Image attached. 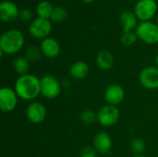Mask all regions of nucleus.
Wrapping results in <instances>:
<instances>
[{"label":"nucleus","mask_w":158,"mask_h":157,"mask_svg":"<svg viewBox=\"0 0 158 157\" xmlns=\"http://www.w3.org/2000/svg\"><path fill=\"white\" fill-rule=\"evenodd\" d=\"M18 96L25 101L35 99L41 93V80L32 74L19 76L14 89Z\"/></svg>","instance_id":"f257e3e1"},{"label":"nucleus","mask_w":158,"mask_h":157,"mask_svg":"<svg viewBox=\"0 0 158 157\" xmlns=\"http://www.w3.org/2000/svg\"><path fill=\"white\" fill-rule=\"evenodd\" d=\"M24 35L19 30H9L4 32L0 38V51L7 55L18 53L24 45Z\"/></svg>","instance_id":"f03ea898"},{"label":"nucleus","mask_w":158,"mask_h":157,"mask_svg":"<svg viewBox=\"0 0 158 157\" xmlns=\"http://www.w3.org/2000/svg\"><path fill=\"white\" fill-rule=\"evenodd\" d=\"M137 37L148 44L158 43V25L152 21H142L136 28Z\"/></svg>","instance_id":"7ed1b4c3"},{"label":"nucleus","mask_w":158,"mask_h":157,"mask_svg":"<svg viewBox=\"0 0 158 157\" xmlns=\"http://www.w3.org/2000/svg\"><path fill=\"white\" fill-rule=\"evenodd\" d=\"M156 10L157 3L156 0H139L134 7V13L141 21H150Z\"/></svg>","instance_id":"20e7f679"},{"label":"nucleus","mask_w":158,"mask_h":157,"mask_svg":"<svg viewBox=\"0 0 158 157\" xmlns=\"http://www.w3.org/2000/svg\"><path fill=\"white\" fill-rule=\"evenodd\" d=\"M120 118L119 109L115 105H105L97 113V120L104 127H111L117 124Z\"/></svg>","instance_id":"39448f33"},{"label":"nucleus","mask_w":158,"mask_h":157,"mask_svg":"<svg viewBox=\"0 0 158 157\" xmlns=\"http://www.w3.org/2000/svg\"><path fill=\"white\" fill-rule=\"evenodd\" d=\"M61 93L60 82L52 75H45L41 79V94L47 99H54Z\"/></svg>","instance_id":"423d86ee"},{"label":"nucleus","mask_w":158,"mask_h":157,"mask_svg":"<svg viewBox=\"0 0 158 157\" xmlns=\"http://www.w3.org/2000/svg\"><path fill=\"white\" fill-rule=\"evenodd\" d=\"M52 31V21L48 19L37 18L31 23L29 31L36 39H45Z\"/></svg>","instance_id":"0eeeda50"},{"label":"nucleus","mask_w":158,"mask_h":157,"mask_svg":"<svg viewBox=\"0 0 158 157\" xmlns=\"http://www.w3.org/2000/svg\"><path fill=\"white\" fill-rule=\"evenodd\" d=\"M18 94L15 90L9 87H3L0 90V109L3 112H11L18 104Z\"/></svg>","instance_id":"6e6552de"},{"label":"nucleus","mask_w":158,"mask_h":157,"mask_svg":"<svg viewBox=\"0 0 158 157\" xmlns=\"http://www.w3.org/2000/svg\"><path fill=\"white\" fill-rule=\"evenodd\" d=\"M141 84L148 90L158 89V68L147 67L143 68L139 76Z\"/></svg>","instance_id":"1a4fd4ad"},{"label":"nucleus","mask_w":158,"mask_h":157,"mask_svg":"<svg viewBox=\"0 0 158 157\" xmlns=\"http://www.w3.org/2000/svg\"><path fill=\"white\" fill-rule=\"evenodd\" d=\"M27 118L34 124L42 123L46 117V108L42 103L33 102L29 105L26 110Z\"/></svg>","instance_id":"9d476101"},{"label":"nucleus","mask_w":158,"mask_h":157,"mask_svg":"<svg viewBox=\"0 0 158 157\" xmlns=\"http://www.w3.org/2000/svg\"><path fill=\"white\" fill-rule=\"evenodd\" d=\"M124 97L125 91L118 84H112L108 86L105 92V100L110 105L117 106L124 100Z\"/></svg>","instance_id":"9b49d317"},{"label":"nucleus","mask_w":158,"mask_h":157,"mask_svg":"<svg viewBox=\"0 0 158 157\" xmlns=\"http://www.w3.org/2000/svg\"><path fill=\"white\" fill-rule=\"evenodd\" d=\"M19 10L11 1H2L0 3V19L4 22H12L19 18Z\"/></svg>","instance_id":"f8f14e48"},{"label":"nucleus","mask_w":158,"mask_h":157,"mask_svg":"<svg viewBox=\"0 0 158 157\" xmlns=\"http://www.w3.org/2000/svg\"><path fill=\"white\" fill-rule=\"evenodd\" d=\"M94 148L99 154L106 155L108 154L112 148V139L107 132L101 131L94 137Z\"/></svg>","instance_id":"ddd939ff"},{"label":"nucleus","mask_w":158,"mask_h":157,"mask_svg":"<svg viewBox=\"0 0 158 157\" xmlns=\"http://www.w3.org/2000/svg\"><path fill=\"white\" fill-rule=\"evenodd\" d=\"M41 51L48 58H55L60 54V44L54 38H45L41 43Z\"/></svg>","instance_id":"4468645a"},{"label":"nucleus","mask_w":158,"mask_h":157,"mask_svg":"<svg viewBox=\"0 0 158 157\" xmlns=\"http://www.w3.org/2000/svg\"><path fill=\"white\" fill-rule=\"evenodd\" d=\"M137 17L135 13L131 11H124L120 15V22L123 27V32L132 31L133 29L137 28Z\"/></svg>","instance_id":"2eb2a0df"},{"label":"nucleus","mask_w":158,"mask_h":157,"mask_svg":"<svg viewBox=\"0 0 158 157\" xmlns=\"http://www.w3.org/2000/svg\"><path fill=\"white\" fill-rule=\"evenodd\" d=\"M97 66L102 70H109L114 66V57L113 55L106 50H102L97 54L96 56Z\"/></svg>","instance_id":"dca6fc26"},{"label":"nucleus","mask_w":158,"mask_h":157,"mask_svg":"<svg viewBox=\"0 0 158 157\" xmlns=\"http://www.w3.org/2000/svg\"><path fill=\"white\" fill-rule=\"evenodd\" d=\"M89 73V66L84 61H77L71 65L69 68V74L76 80H82L87 77Z\"/></svg>","instance_id":"f3484780"},{"label":"nucleus","mask_w":158,"mask_h":157,"mask_svg":"<svg viewBox=\"0 0 158 157\" xmlns=\"http://www.w3.org/2000/svg\"><path fill=\"white\" fill-rule=\"evenodd\" d=\"M53 10H54L53 5L49 1H42L37 5V7H36L37 15L39 16V18H42V19H50Z\"/></svg>","instance_id":"a211bd4d"},{"label":"nucleus","mask_w":158,"mask_h":157,"mask_svg":"<svg viewBox=\"0 0 158 157\" xmlns=\"http://www.w3.org/2000/svg\"><path fill=\"white\" fill-rule=\"evenodd\" d=\"M13 68H14V70L19 76L28 74L27 72H28L29 68H30V61L27 59V57L19 56L13 62Z\"/></svg>","instance_id":"6ab92c4d"},{"label":"nucleus","mask_w":158,"mask_h":157,"mask_svg":"<svg viewBox=\"0 0 158 157\" xmlns=\"http://www.w3.org/2000/svg\"><path fill=\"white\" fill-rule=\"evenodd\" d=\"M67 16H68V12L64 7L56 6V7H54L50 19L51 21H54V22H61L67 18Z\"/></svg>","instance_id":"aec40b11"},{"label":"nucleus","mask_w":158,"mask_h":157,"mask_svg":"<svg viewBox=\"0 0 158 157\" xmlns=\"http://www.w3.org/2000/svg\"><path fill=\"white\" fill-rule=\"evenodd\" d=\"M42 51H41V48L35 46V45H32V46H30L27 51H26V57L29 61H37L41 58V56H42Z\"/></svg>","instance_id":"412c9836"},{"label":"nucleus","mask_w":158,"mask_h":157,"mask_svg":"<svg viewBox=\"0 0 158 157\" xmlns=\"http://www.w3.org/2000/svg\"><path fill=\"white\" fill-rule=\"evenodd\" d=\"M137 38L138 37H137L136 32H133V31L123 32V34H122V36L120 38V42H121L122 44L130 46V45H132L133 43H136Z\"/></svg>","instance_id":"4be33fe9"},{"label":"nucleus","mask_w":158,"mask_h":157,"mask_svg":"<svg viewBox=\"0 0 158 157\" xmlns=\"http://www.w3.org/2000/svg\"><path fill=\"white\" fill-rule=\"evenodd\" d=\"M81 119L85 124H93L97 119V114L93 110H84L81 115Z\"/></svg>","instance_id":"5701e85b"},{"label":"nucleus","mask_w":158,"mask_h":157,"mask_svg":"<svg viewBox=\"0 0 158 157\" xmlns=\"http://www.w3.org/2000/svg\"><path fill=\"white\" fill-rule=\"evenodd\" d=\"M145 149V143L142 139H134L131 142V150L138 155H140Z\"/></svg>","instance_id":"b1692460"},{"label":"nucleus","mask_w":158,"mask_h":157,"mask_svg":"<svg viewBox=\"0 0 158 157\" xmlns=\"http://www.w3.org/2000/svg\"><path fill=\"white\" fill-rule=\"evenodd\" d=\"M96 151L93 147H85L81 152L80 157H96Z\"/></svg>","instance_id":"393cba45"},{"label":"nucleus","mask_w":158,"mask_h":157,"mask_svg":"<svg viewBox=\"0 0 158 157\" xmlns=\"http://www.w3.org/2000/svg\"><path fill=\"white\" fill-rule=\"evenodd\" d=\"M31 16H32L31 11L29 10V9H26V8L20 10V11H19V18L22 21H25V22H26V21H29V20L31 19Z\"/></svg>","instance_id":"a878e982"},{"label":"nucleus","mask_w":158,"mask_h":157,"mask_svg":"<svg viewBox=\"0 0 158 157\" xmlns=\"http://www.w3.org/2000/svg\"><path fill=\"white\" fill-rule=\"evenodd\" d=\"M155 63H156V67L158 68V55L156 56V58H155Z\"/></svg>","instance_id":"bb28decb"},{"label":"nucleus","mask_w":158,"mask_h":157,"mask_svg":"<svg viewBox=\"0 0 158 157\" xmlns=\"http://www.w3.org/2000/svg\"><path fill=\"white\" fill-rule=\"evenodd\" d=\"M82 1H84V2H86V3H92V2H94V0H82Z\"/></svg>","instance_id":"cd10ccee"},{"label":"nucleus","mask_w":158,"mask_h":157,"mask_svg":"<svg viewBox=\"0 0 158 157\" xmlns=\"http://www.w3.org/2000/svg\"><path fill=\"white\" fill-rule=\"evenodd\" d=\"M134 157H145V156H143V155H136V156H134Z\"/></svg>","instance_id":"c85d7f7f"},{"label":"nucleus","mask_w":158,"mask_h":157,"mask_svg":"<svg viewBox=\"0 0 158 157\" xmlns=\"http://www.w3.org/2000/svg\"><path fill=\"white\" fill-rule=\"evenodd\" d=\"M156 24L158 25V16H157V19H156Z\"/></svg>","instance_id":"c756f323"}]
</instances>
